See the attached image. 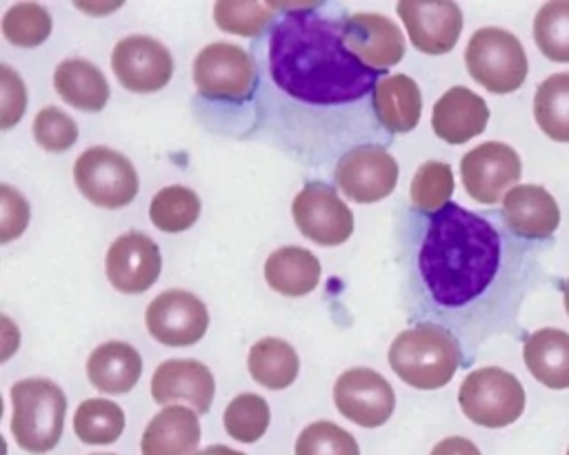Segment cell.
I'll return each instance as SVG.
<instances>
[{
  "label": "cell",
  "instance_id": "obj_1",
  "mask_svg": "<svg viewBox=\"0 0 569 455\" xmlns=\"http://www.w3.org/2000/svg\"><path fill=\"white\" fill-rule=\"evenodd\" d=\"M345 16L318 2L291 7L251 53L258 73L251 129L311 166L393 140L371 102L376 84L389 73L362 64L347 49Z\"/></svg>",
  "mask_w": 569,
  "mask_h": 455
},
{
  "label": "cell",
  "instance_id": "obj_2",
  "mask_svg": "<svg viewBox=\"0 0 569 455\" xmlns=\"http://www.w3.org/2000/svg\"><path fill=\"white\" fill-rule=\"evenodd\" d=\"M409 317L447 328L469 355L516 322L538 273V249L502 213L449 202L436 213L407 209L398 229Z\"/></svg>",
  "mask_w": 569,
  "mask_h": 455
},
{
  "label": "cell",
  "instance_id": "obj_3",
  "mask_svg": "<svg viewBox=\"0 0 569 455\" xmlns=\"http://www.w3.org/2000/svg\"><path fill=\"white\" fill-rule=\"evenodd\" d=\"M460 342L438 324H416L396 335L389 346V366L409 386L431 391L451 382L462 364Z\"/></svg>",
  "mask_w": 569,
  "mask_h": 455
},
{
  "label": "cell",
  "instance_id": "obj_4",
  "mask_svg": "<svg viewBox=\"0 0 569 455\" xmlns=\"http://www.w3.org/2000/svg\"><path fill=\"white\" fill-rule=\"evenodd\" d=\"M11 433L20 448L49 453L56 448L64 426L67 397L47 377H27L11 386Z\"/></svg>",
  "mask_w": 569,
  "mask_h": 455
},
{
  "label": "cell",
  "instance_id": "obj_5",
  "mask_svg": "<svg viewBox=\"0 0 569 455\" xmlns=\"http://www.w3.org/2000/svg\"><path fill=\"white\" fill-rule=\"evenodd\" d=\"M469 75L491 93H513L522 87L529 64L520 40L498 27L473 31L465 49Z\"/></svg>",
  "mask_w": 569,
  "mask_h": 455
},
{
  "label": "cell",
  "instance_id": "obj_6",
  "mask_svg": "<svg viewBox=\"0 0 569 455\" xmlns=\"http://www.w3.org/2000/svg\"><path fill=\"white\" fill-rule=\"evenodd\" d=\"M525 388L516 375L500 366L471 371L458 391L462 413L478 426L502 428L525 413Z\"/></svg>",
  "mask_w": 569,
  "mask_h": 455
},
{
  "label": "cell",
  "instance_id": "obj_7",
  "mask_svg": "<svg viewBox=\"0 0 569 455\" xmlns=\"http://www.w3.org/2000/svg\"><path fill=\"white\" fill-rule=\"evenodd\" d=\"M193 82L213 102H251L258 84L253 58L238 44L211 42L193 60Z\"/></svg>",
  "mask_w": 569,
  "mask_h": 455
},
{
  "label": "cell",
  "instance_id": "obj_8",
  "mask_svg": "<svg viewBox=\"0 0 569 455\" xmlns=\"http://www.w3.org/2000/svg\"><path fill=\"white\" fill-rule=\"evenodd\" d=\"M80 193L96 206L120 209L138 193V173L129 158L109 146H89L73 164Z\"/></svg>",
  "mask_w": 569,
  "mask_h": 455
},
{
  "label": "cell",
  "instance_id": "obj_9",
  "mask_svg": "<svg viewBox=\"0 0 569 455\" xmlns=\"http://www.w3.org/2000/svg\"><path fill=\"white\" fill-rule=\"evenodd\" d=\"M298 231L322 246H338L353 233V213L338 198L333 186L320 180L307 182L291 202Z\"/></svg>",
  "mask_w": 569,
  "mask_h": 455
},
{
  "label": "cell",
  "instance_id": "obj_10",
  "mask_svg": "<svg viewBox=\"0 0 569 455\" xmlns=\"http://www.w3.org/2000/svg\"><path fill=\"white\" fill-rule=\"evenodd\" d=\"M333 180L349 200L371 204L396 189L398 162L387 146L362 144L336 160Z\"/></svg>",
  "mask_w": 569,
  "mask_h": 455
},
{
  "label": "cell",
  "instance_id": "obj_11",
  "mask_svg": "<svg viewBox=\"0 0 569 455\" xmlns=\"http://www.w3.org/2000/svg\"><path fill=\"white\" fill-rule=\"evenodd\" d=\"M520 155L505 142H482L460 160L465 191L480 204H496L520 180Z\"/></svg>",
  "mask_w": 569,
  "mask_h": 455
},
{
  "label": "cell",
  "instance_id": "obj_12",
  "mask_svg": "<svg viewBox=\"0 0 569 455\" xmlns=\"http://www.w3.org/2000/svg\"><path fill=\"white\" fill-rule=\"evenodd\" d=\"M147 331L164 346H191L209 328V311L200 297L182 289L156 295L144 313Z\"/></svg>",
  "mask_w": 569,
  "mask_h": 455
},
{
  "label": "cell",
  "instance_id": "obj_13",
  "mask_svg": "<svg viewBox=\"0 0 569 455\" xmlns=\"http://www.w3.org/2000/svg\"><path fill=\"white\" fill-rule=\"evenodd\" d=\"M333 404L349 422L365 428H376L391 417L396 395L391 384L378 371L356 366L336 380Z\"/></svg>",
  "mask_w": 569,
  "mask_h": 455
},
{
  "label": "cell",
  "instance_id": "obj_14",
  "mask_svg": "<svg viewBox=\"0 0 569 455\" xmlns=\"http://www.w3.org/2000/svg\"><path fill=\"white\" fill-rule=\"evenodd\" d=\"M111 69L124 89L153 93L171 80L173 58L169 49L151 36H127L113 47Z\"/></svg>",
  "mask_w": 569,
  "mask_h": 455
},
{
  "label": "cell",
  "instance_id": "obj_15",
  "mask_svg": "<svg viewBox=\"0 0 569 455\" xmlns=\"http://www.w3.org/2000/svg\"><path fill=\"white\" fill-rule=\"evenodd\" d=\"M104 271L111 286L120 293H144L156 284L162 271L160 249L147 233L127 231L107 249Z\"/></svg>",
  "mask_w": 569,
  "mask_h": 455
},
{
  "label": "cell",
  "instance_id": "obj_16",
  "mask_svg": "<svg viewBox=\"0 0 569 455\" xmlns=\"http://www.w3.org/2000/svg\"><path fill=\"white\" fill-rule=\"evenodd\" d=\"M411 44L429 55L451 51L462 31V11L445 0H402L396 7Z\"/></svg>",
  "mask_w": 569,
  "mask_h": 455
},
{
  "label": "cell",
  "instance_id": "obj_17",
  "mask_svg": "<svg viewBox=\"0 0 569 455\" xmlns=\"http://www.w3.org/2000/svg\"><path fill=\"white\" fill-rule=\"evenodd\" d=\"M342 33L347 49L371 69L385 71L405 55L402 31L382 13H347Z\"/></svg>",
  "mask_w": 569,
  "mask_h": 455
},
{
  "label": "cell",
  "instance_id": "obj_18",
  "mask_svg": "<svg viewBox=\"0 0 569 455\" xmlns=\"http://www.w3.org/2000/svg\"><path fill=\"white\" fill-rule=\"evenodd\" d=\"M151 395L158 404L187 402L196 413H207L216 395V382L198 360H167L153 371Z\"/></svg>",
  "mask_w": 569,
  "mask_h": 455
},
{
  "label": "cell",
  "instance_id": "obj_19",
  "mask_svg": "<svg viewBox=\"0 0 569 455\" xmlns=\"http://www.w3.org/2000/svg\"><path fill=\"white\" fill-rule=\"evenodd\" d=\"M505 224L522 240H547L560 224L553 195L538 184H516L502 200Z\"/></svg>",
  "mask_w": 569,
  "mask_h": 455
},
{
  "label": "cell",
  "instance_id": "obj_20",
  "mask_svg": "<svg viewBox=\"0 0 569 455\" xmlns=\"http://www.w3.org/2000/svg\"><path fill=\"white\" fill-rule=\"evenodd\" d=\"M489 122L487 102L467 87L445 91L431 111L433 133L449 144H465L480 135Z\"/></svg>",
  "mask_w": 569,
  "mask_h": 455
},
{
  "label": "cell",
  "instance_id": "obj_21",
  "mask_svg": "<svg viewBox=\"0 0 569 455\" xmlns=\"http://www.w3.org/2000/svg\"><path fill=\"white\" fill-rule=\"evenodd\" d=\"M200 442L198 413L173 404L164 406L147 424L140 451L142 455H196Z\"/></svg>",
  "mask_w": 569,
  "mask_h": 455
},
{
  "label": "cell",
  "instance_id": "obj_22",
  "mask_svg": "<svg viewBox=\"0 0 569 455\" xmlns=\"http://www.w3.org/2000/svg\"><path fill=\"white\" fill-rule=\"evenodd\" d=\"M373 113L380 127L393 138L396 133H409L416 129L422 111V95L416 84L405 73L385 75L373 91Z\"/></svg>",
  "mask_w": 569,
  "mask_h": 455
},
{
  "label": "cell",
  "instance_id": "obj_23",
  "mask_svg": "<svg viewBox=\"0 0 569 455\" xmlns=\"http://www.w3.org/2000/svg\"><path fill=\"white\" fill-rule=\"evenodd\" d=\"M140 373H142L140 353L131 344L120 340H111L96 346L87 360L89 382L107 395L129 393L138 384Z\"/></svg>",
  "mask_w": 569,
  "mask_h": 455
},
{
  "label": "cell",
  "instance_id": "obj_24",
  "mask_svg": "<svg viewBox=\"0 0 569 455\" xmlns=\"http://www.w3.org/2000/svg\"><path fill=\"white\" fill-rule=\"evenodd\" d=\"M522 357L529 373L549 388H569V333L540 328L525 340Z\"/></svg>",
  "mask_w": 569,
  "mask_h": 455
},
{
  "label": "cell",
  "instance_id": "obj_25",
  "mask_svg": "<svg viewBox=\"0 0 569 455\" xmlns=\"http://www.w3.org/2000/svg\"><path fill=\"white\" fill-rule=\"evenodd\" d=\"M320 260L302 246L276 249L264 262L267 284L289 297L311 293L320 282Z\"/></svg>",
  "mask_w": 569,
  "mask_h": 455
},
{
  "label": "cell",
  "instance_id": "obj_26",
  "mask_svg": "<svg viewBox=\"0 0 569 455\" xmlns=\"http://www.w3.org/2000/svg\"><path fill=\"white\" fill-rule=\"evenodd\" d=\"M53 87L58 95L80 109V111H100L109 100V84L102 71L84 58H67L56 67Z\"/></svg>",
  "mask_w": 569,
  "mask_h": 455
},
{
  "label": "cell",
  "instance_id": "obj_27",
  "mask_svg": "<svg viewBox=\"0 0 569 455\" xmlns=\"http://www.w3.org/2000/svg\"><path fill=\"white\" fill-rule=\"evenodd\" d=\"M247 368L260 386L280 391L296 382L300 360L289 342L280 337H262L251 346Z\"/></svg>",
  "mask_w": 569,
  "mask_h": 455
},
{
  "label": "cell",
  "instance_id": "obj_28",
  "mask_svg": "<svg viewBox=\"0 0 569 455\" xmlns=\"http://www.w3.org/2000/svg\"><path fill=\"white\" fill-rule=\"evenodd\" d=\"M533 118L545 135L569 142V73H553L538 84Z\"/></svg>",
  "mask_w": 569,
  "mask_h": 455
},
{
  "label": "cell",
  "instance_id": "obj_29",
  "mask_svg": "<svg viewBox=\"0 0 569 455\" xmlns=\"http://www.w3.org/2000/svg\"><path fill=\"white\" fill-rule=\"evenodd\" d=\"M73 431L84 444H111L124 431L122 408L104 397L84 400L73 415Z\"/></svg>",
  "mask_w": 569,
  "mask_h": 455
},
{
  "label": "cell",
  "instance_id": "obj_30",
  "mask_svg": "<svg viewBox=\"0 0 569 455\" xmlns=\"http://www.w3.org/2000/svg\"><path fill=\"white\" fill-rule=\"evenodd\" d=\"M200 215V198L196 191L171 184L160 189L149 204V218L164 233H180L196 224Z\"/></svg>",
  "mask_w": 569,
  "mask_h": 455
},
{
  "label": "cell",
  "instance_id": "obj_31",
  "mask_svg": "<svg viewBox=\"0 0 569 455\" xmlns=\"http://www.w3.org/2000/svg\"><path fill=\"white\" fill-rule=\"evenodd\" d=\"M453 193V173L447 162L429 160L418 166L411 180V204L422 213H436L449 204Z\"/></svg>",
  "mask_w": 569,
  "mask_h": 455
},
{
  "label": "cell",
  "instance_id": "obj_32",
  "mask_svg": "<svg viewBox=\"0 0 569 455\" xmlns=\"http://www.w3.org/2000/svg\"><path fill=\"white\" fill-rule=\"evenodd\" d=\"M533 40L545 58L569 62V2H547L538 9Z\"/></svg>",
  "mask_w": 569,
  "mask_h": 455
},
{
  "label": "cell",
  "instance_id": "obj_33",
  "mask_svg": "<svg viewBox=\"0 0 569 455\" xmlns=\"http://www.w3.org/2000/svg\"><path fill=\"white\" fill-rule=\"evenodd\" d=\"M267 400L256 393L236 395L224 408V431L244 444L260 439L269 426Z\"/></svg>",
  "mask_w": 569,
  "mask_h": 455
},
{
  "label": "cell",
  "instance_id": "obj_34",
  "mask_svg": "<svg viewBox=\"0 0 569 455\" xmlns=\"http://www.w3.org/2000/svg\"><path fill=\"white\" fill-rule=\"evenodd\" d=\"M51 16L42 4L20 2L7 9L2 33L16 47H38L51 33Z\"/></svg>",
  "mask_w": 569,
  "mask_h": 455
},
{
  "label": "cell",
  "instance_id": "obj_35",
  "mask_svg": "<svg viewBox=\"0 0 569 455\" xmlns=\"http://www.w3.org/2000/svg\"><path fill=\"white\" fill-rule=\"evenodd\" d=\"M213 20L222 31L260 38L273 22V7L262 2H216Z\"/></svg>",
  "mask_w": 569,
  "mask_h": 455
},
{
  "label": "cell",
  "instance_id": "obj_36",
  "mask_svg": "<svg viewBox=\"0 0 569 455\" xmlns=\"http://www.w3.org/2000/svg\"><path fill=\"white\" fill-rule=\"evenodd\" d=\"M296 455H360V448L349 431L322 419L300 431Z\"/></svg>",
  "mask_w": 569,
  "mask_h": 455
},
{
  "label": "cell",
  "instance_id": "obj_37",
  "mask_svg": "<svg viewBox=\"0 0 569 455\" xmlns=\"http://www.w3.org/2000/svg\"><path fill=\"white\" fill-rule=\"evenodd\" d=\"M33 138L42 149L60 153L78 140V124L58 107H44L33 118Z\"/></svg>",
  "mask_w": 569,
  "mask_h": 455
},
{
  "label": "cell",
  "instance_id": "obj_38",
  "mask_svg": "<svg viewBox=\"0 0 569 455\" xmlns=\"http://www.w3.org/2000/svg\"><path fill=\"white\" fill-rule=\"evenodd\" d=\"M27 89L20 75L2 64L0 67V127L11 129L24 113Z\"/></svg>",
  "mask_w": 569,
  "mask_h": 455
},
{
  "label": "cell",
  "instance_id": "obj_39",
  "mask_svg": "<svg viewBox=\"0 0 569 455\" xmlns=\"http://www.w3.org/2000/svg\"><path fill=\"white\" fill-rule=\"evenodd\" d=\"M0 242H11L29 224V204L22 193L11 189L9 184H0Z\"/></svg>",
  "mask_w": 569,
  "mask_h": 455
},
{
  "label": "cell",
  "instance_id": "obj_40",
  "mask_svg": "<svg viewBox=\"0 0 569 455\" xmlns=\"http://www.w3.org/2000/svg\"><path fill=\"white\" fill-rule=\"evenodd\" d=\"M429 455H480V451H478V446H476L471 439L453 435V437L440 439V442L431 448Z\"/></svg>",
  "mask_w": 569,
  "mask_h": 455
},
{
  "label": "cell",
  "instance_id": "obj_41",
  "mask_svg": "<svg viewBox=\"0 0 569 455\" xmlns=\"http://www.w3.org/2000/svg\"><path fill=\"white\" fill-rule=\"evenodd\" d=\"M196 455H244V453L233 451V448H229V446H224V444H216V446H207V448L198 451Z\"/></svg>",
  "mask_w": 569,
  "mask_h": 455
},
{
  "label": "cell",
  "instance_id": "obj_42",
  "mask_svg": "<svg viewBox=\"0 0 569 455\" xmlns=\"http://www.w3.org/2000/svg\"><path fill=\"white\" fill-rule=\"evenodd\" d=\"M565 309H567V313H569V280H567V284H565Z\"/></svg>",
  "mask_w": 569,
  "mask_h": 455
},
{
  "label": "cell",
  "instance_id": "obj_43",
  "mask_svg": "<svg viewBox=\"0 0 569 455\" xmlns=\"http://www.w3.org/2000/svg\"><path fill=\"white\" fill-rule=\"evenodd\" d=\"M567 455H569V448H567Z\"/></svg>",
  "mask_w": 569,
  "mask_h": 455
},
{
  "label": "cell",
  "instance_id": "obj_44",
  "mask_svg": "<svg viewBox=\"0 0 569 455\" xmlns=\"http://www.w3.org/2000/svg\"><path fill=\"white\" fill-rule=\"evenodd\" d=\"M102 455H109V453H102Z\"/></svg>",
  "mask_w": 569,
  "mask_h": 455
}]
</instances>
